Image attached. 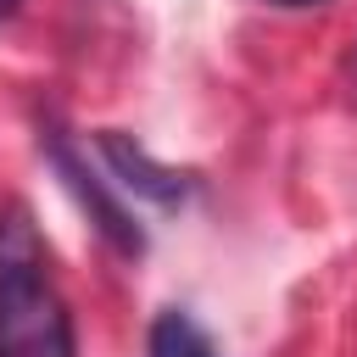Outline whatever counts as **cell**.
Segmentation results:
<instances>
[{
  "mask_svg": "<svg viewBox=\"0 0 357 357\" xmlns=\"http://www.w3.org/2000/svg\"><path fill=\"white\" fill-rule=\"evenodd\" d=\"M151 357H212V340H206V329L190 312L167 307L151 324Z\"/></svg>",
  "mask_w": 357,
  "mask_h": 357,
  "instance_id": "277c9868",
  "label": "cell"
},
{
  "mask_svg": "<svg viewBox=\"0 0 357 357\" xmlns=\"http://www.w3.org/2000/svg\"><path fill=\"white\" fill-rule=\"evenodd\" d=\"M17 11H22V0H0V22H6V17H17Z\"/></svg>",
  "mask_w": 357,
  "mask_h": 357,
  "instance_id": "5b68a950",
  "label": "cell"
},
{
  "mask_svg": "<svg viewBox=\"0 0 357 357\" xmlns=\"http://www.w3.org/2000/svg\"><path fill=\"white\" fill-rule=\"evenodd\" d=\"M45 156H50V167L67 178V190L78 195V206L89 212V223H95V229H100L123 257H139V251H145V229H139V223H134V212H128V206L100 184V173H89V162L78 156V145H73L61 128H45Z\"/></svg>",
  "mask_w": 357,
  "mask_h": 357,
  "instance_id": "7a4b0ae2",
  "label": "cell"
},
{
  "mask_svg": "<svg viewBox=\"0 0 357 357\" xmlns=\"http://www.w3.org/2000/svg\"><path fill=\"white\" fill-rule=\"evenodd\" d=\"M268 6H324V0H268Z\"/></svg>",
  "mask_w": 357,
  "mask_h": 357,
  "instance_id": "8992f818",
  "label": "cell"
},
{
  "mask_svg": "<svg viewBox=\"0 0 357 357\" xmlns=\"http://www.w3.org/2000/svg\"><path fill=\"white\" fill-rule=\"evenodd\" d=\"M0 357H73V312L28 206L0 212Z\"/></svg>",
  "mask_w": 357,
  "mask_h": 357,
  "instance_id": "6da1fadb",
  "label": "cell"
},
{
  "mask_svg": "<svg viewBox=\"0 0 357 357\" xmlns=\"http://www.w3.org/2000/svg\"><path fill=\"white\" fill-rule=\"evenodd\" d=\"M95 145H100L106 167L117 173V184L134 190L139 201H156V206H184V201H190V178L173 173V167H162V162H156L139 139H128L123 128H100Z\"/></svg>",
  "mask_w": 357,
  "mask_h": 357,
  "instance_id": "3957f363",
  "label": "cell"
}]
</instances>
